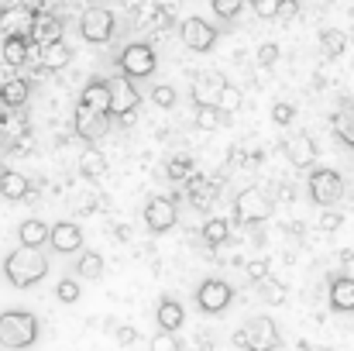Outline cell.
Listing matches in <instances>:
<instances>
[{
  "instance_id": "6da1fadb",
  "label": "cell",
  "mask_w": 354,
  "mask_h": 351,
  "mask_svg": "<svg viewBox=\"0 0 354 351\" xmlns=\"http://www.w3.org/2000/svg\"><path fill=\"white\" fill-rule=\"evenodd\" d=\"M3 279L14 286V289H31V286H38L45 276H48V258L38 251V248H28V244H21V248H14L7 258H3Z\"/></svg>"
},
{
  "instance_id": "7a4b0ae2",
  "label": "cell",
  "mask_w": 354,
  "mask_h": 351,
  "mask_svg": "<svg viewBox=\"0 0 354 351\" xmlns=\"http://www.w3.org/2000/svg\"><path fill=\"white\" fill-rule=\"evenodd\" d=\"M41 334V324L31 310H0V348L7 351H24L31 348Z\"/></svg>"
},
{
  "instance_id": "3957f363",
  "label": "cell",
  "mask_w": 354,
  "mask_h": 351,
  "mask_svg": "<svg viewBox=\"0 0 354 351\" xmlns=\"http://www.w3.org/2000/svg\"><path fill=\"white\" fill-rule=\"evenodd\" d=\"M231 341H234L241 351H248V348L275 351L282 345V334H279V327H275L272 317H254V321H248L244 327H237Z\"/></svg>"
},
{
  "instance_id": "277c9868",
  "label": "cell",
  "mask_w": 354,
  "mask_h": 351,
  "mask_svg": "<svg viewBox=\"0 0 354 351\" xmlns=\"http://www.w3.org/2000/svg\"><path fill=\"white\" fill-rule=\"evenodd\" d=\"M306 190H310V200H313L317 207H337V204H341V197H344V179H341V172H337V169L320 165V169H313V172H310Z\"/></svg>"
},
{
  "instance_id": "5b68a950",
  "label": "cell",
  "mask_w": 354,
  "mask_h": 351,
  "mask_svg": "<svg viewBox=\"0 0 354 351\" xmlns=\"http://www.w3.org/2000/svg\"><path fill=\"white\" fill-rule=\"evenodd\" d=\"M118 66H120L124 76H131V80H145V76H151V73L158 69V55H155L151 45H145V42H131V45L118 55Z\"/></svg>"
},
{
  "instance_id": "8992f818",
  "label": "cell",
  "mask_w": 354,
  "mask_h": 351,
  "mask_svg": "<svg viewBox=\"0 0 354 351\" xmlns=\"http://www.w3.org/2000/svg\"><path fill=\"white\" fill-rule=\"evenodd\" d=\"M231 303H234V286H231V282L210 276V279H203V282L196 286V307H200L203 314L217 317V314H224Z\"/></svg>"
},
{
  "instance_id": "52a82bcc",
  "label": "cell",
  "mask_w": 354,
  "mask_h": 351,
  "mask_svg": "<svg viewBox=\"0 0 354 351\" xmlns=\"http://www.w3.org/2000/svg\"><path fill=\"white\" fill-rule=\"evenodd\" d=\"M114 31H118V21H114V14H111L107 7H90V10H83V17H80V35H83L90 45H107V42L114 38Z\"/></svg>"
},
{
  "instance_id": "ba28073f",
  "label": "cell",
  "mask_w": 354,
  "mask_h": 351,
  "mask_svg": "<svg viewBox=\"0 0 354 351\" xmlns=\"http://www.w3.org/2000/svg\"><path fill=\"white\" fill-rule=\"evenodd\" d=\"M234 217L241 224H261L272 217V200L261 190H241L234 200Z\"/></svg>"
},
{
  "instance_id": "9c48e42d",
  "label": "cell",
  "mask_w": 354,
  "mask_h": 351,
  "mask_svg": "<svg viewBox=\"0 0 354 351\" xmlns=\"http://www.w3.org/2000/svg\"><path fill=\"white\" fill-rule=\"evenodd\" d=\"M176 221H179V210H176V200H169V197H151L148 204H145V228L151 234H165L176 228Z\"/></svg>"
},
{
  "instance_id": "30bf717a",
  "label": "cell",
  "mask_w": 354,
  "mask_h": 351,
  "mask_svg": "<svg viewBox=\"0 0 354 351\" xmlns=\"http://www.w3.org/2000/svg\"><path fill=\"white\" fill-rule=\"evenodd\" d=\"M179 35H183V45L193 48V52H210L217 45V28L210 21H203V17H186Z\"/></svg>"
},
{
  "instance_id": "8fae6325",
  "label": "cell",
  "mask_w": 354,
  "mask_h": 351,
  "mask_svg": "<svg viewBox=\"0 0 354 351\" xmlns=\"http://www.w3.org/2000/svg\"><path fill=\"white\" fill-rule=\"evenodd\" d=\"M73 127H76V134H80L83 141H97V138H104V134L111 131V114L80 104V107H76V117H73Z\"/></svg>"
},
{
  "instance_id": "7c38bea8",
  "label": "cell",
  "mask_w": 354,
  "mask_h": 351,
  "mask_svg": "<svg viewBox=\"0 0 354 351\" xmlns=\"http://www.w3.org/2000/svg\"><path fill=\"white\" fill-rule=\"evenodd\" d=\"M48 244H52L59 255H76V251L83 248V228H80L76 221H55Z\"/></svg>"
},
{
  "instance_id": "4fadbf2b",
  "label": "cell",
  "mask_w": 354,
  "mask_h": 351,
  "mask_svg": "<svg viewBox=\"0 0 354 351\" xmlns=\"http://www.w3.org/2000/svg\"><path fill=\"white\" fill-rule=\"evenodd\" d=\"M80 104H83V107H93V111H104V114H114V87H111L107 80L93 76V80L83 87Z\"/></svg>"
},
{
  "instance_id": "5bb4252c",
  "label": "cell",
  "mask_w": 354,
  "mask_h": 351,
  "mask_svg": "<svg viewBox=\"0 0 354 351\" xmlns=\"http://www.w3.org/2000/svg\"><path fill=\"white\" fill-rule=\"evenodd\" d=\"M138 107H141V93L134 90L131 76H120L118 87H114V114H118L124 124H131Z\"/></svg>"
},
{
  "instance_id": "9a60e30c",
  "label": "cell",
  "mask_w": 354,
  "mask_h": 351,
  "mask_svg": "<svg viewBox=\"0 0 354 351\" xmlns=\"http://www.w3.org/2000/svg\"><path fill=\"white\" fill-rule=\"evenodd\" d=\"M224 76L221 73H214V69H207V73H200L196 76V83H193V100H196V107L200 104H217V93L224 90Z\"/></svg>"
},
{
  "instance_id": "2e32d148",
  "label": "cell",
  "mask_w": 354,
  "mask_h": 351,
  "mask_svg": "<svg viewBox=\"0 0 354 351\" xmlns=\"http://www.w3.org/2000/svg\"><path fill=\"white\" fill-rule=\"evenodd\" d=\"M286 159H289L292 165H299V169L313 165V159H317L313 138H310V134H292V138L286 141Z\"/></svg>"
},
{
  "instance_id": "e0dca14e",
  "label": "cell",
  "mask_w": 354,
  "mask_h": 351,
  "mask_svg": "<svg viewBox=\"0 0 354 351\" xmlns=\"http://www.w3.org/2000/svg\"><path fill=\"white\" fill-rule=\"evenodd\" d=\"M155 321H158V331H179L183 321H186V310L176 296H162L158 310H155Z\"/></svg>"
},
{
  "instance_id": "ac0fdd59",
  "label": "cell",
  "mask_w": 354,
  "mask_h": 351,
  "mask_svg": "<svg viewBox=\"0 0 354 351\" xmlns=\"http://www.w3.org/2000/svg\"><path fill=\"white\" fill-rule=\"evenodd\" d=\"M35 21H38V14H31L28 7H10L7 14H0V24H3V31L7 35H31L35 31Z\"/></svg>"
},
{
  "instance_id": "d6986e66",
  "label": "cell",
  "mask_w": 354,
  "mask_h": 351,
  "mask_svg": "<svg viewBox=\"0 0 354 351\" xmlns=\"http://www.w3.org/2000/svg\"><path fill=\"white\" fill-rule=\"evenodd\" d=\"M0 197H3V200H28V197H31V179H28L24 172L3 169V172H0Z\"/></svg>"
},
{
  "instance_id": "ffe728a7",
  "label": "cell",
  "mask_w": 354,
  "mask_h": 351,
  "mask_svg": "<svg viewBox=\"0 0 354 351\" xmlns=\"http://www.w3.org/2000/svg\"><path fill=\"white\" fill-rule=\"evenodd\" d=\"M330 307L337 314H354V279L351 276H337L330 282Z\"/></svg>"
},
{
  "instance_id": "44dd1931",
  "label": "cell",
  "mask_w": 354,
  "mask_h": 351,
  "mask_svg": "<svg viewBox=\"0 0 354 351\" xmlns=\"http://www.w3.org/2000/svg\"><path fill=\"white\" fill-rule=\"evenodd\" d=\"M31 38H35L41 48H45V45H55V42H62V21H59L55 14H38Z\"/></svg>"
},
{
  "instance_id": "7402d4cb",
  "label": "cell",
  "mask_w": 354,
  "mask_h": 351,
  "mask_svg": "<svg viewBox=\"0 0 354 351\" xmlns=\"http://www.w3.org/2000/svg\"><path fill=\"white\" fill-rule=\"evenodd\" d=\"M28 97H31V83H28V80H7V83H0V100H3L7 111L24 107Z\"/></svg>"
},
{
  "instance_id": "603a6c76",
  "label": "cell",
  "mask_w": 354,
  "mask_h": 351,
  "mask_svg": "<svg viewBox=\"0 0 354 351\" xmlns=\"http://www.w3.org/2000/svg\"><path fill=\"white\" fill-rule=\"evenodd\" d=\"M48 237H52V224H45V221H24L21 228H17V241L21 244H28V248H41V244H48Z\"/></svg>"
},
{
  "instance_id": "cb8c5ba5",
  "label": "cell",
  "mask_w": 354,
  "mask_h": 351,
  "mask_svg": "<svg viewBox=\"0 0 354 351\" xmlns=\"http://www.w3.org/2000/svg\"><path fill=\"white\" fill-rule=\"evenodd\" d=\"M28 38L24 35H7V42H3V48H0V59L7 62V66H24V59H28Z\"/></svg>"
},
{
  "instance_id": "d4e9b609",
  "label": "cell",
  "mask_w": 354,
  "mask_h": 351,
  "mask_svg": "<svg viewBox=\"0 0 354 351\" xmlns=\"http://www.w3.org/2000/svg\"><path fill=\"white\" fill-rule=\"evenodd\" d=\"M344 48H348V35H344L341 28H324V31H320V52H324L327 59L344 55Z\"/></svg>"
},
{
  "instance_id": "484cf974",
  "label": "cell",
  "mask_w": 354,
  "mask_h": 351,
  "mask_svg": "<svg viewBox=\"0 0 354 351\" xmlns=\"http://www.w3.org/2000/svg\"><path fill=\"white\" fill-rule=\"evenodd\" d=\"M69 55H73V52H69V45H66V42L45 45V48H41V66H45L48 73H55V69H62V66L69 62Z\"/></svg>"
},
{
  "instance_id": "4316f807",
  "label": "cell",
  "mask_w": 354,
  "mask_h": 351,
  "mask_svg": "<svg viewBox=\"0 0 354 351\" xmlns=\"http://www.w3.org/2000/svg\"><path fill=\"white\" fill-rule=\"evenodd\" d=\"M76 276L80 279H100L104 276V255L100 251H83L76 262Z\"/></svg>"
},
{
  "instance_id": "83f0119b",
  "label": "cell",
  "mask_w": 354,
  "mask_h": 351,
  "mask_svg": "<svg viewBox=\"0 0 354 351\" xmlns=\"http://www.w3.org/2000/svg\"><path fill=\"white\" fill-rule=\"evenodd\" d=\"M80 172H83L86 179H100V176L107 172V159H104L97 148H90V152L80 155Z\"/></svg>"
},
{
  "instance_id": "f1b7e54d",
  "label": "cell",
  "mask_w": 354,
  "mask_h": 351,
  "mask_svg": "<svg viewBox=\"0 0 354 351\" xmlns=\"http://www.w3.org/2000/svg\"><path fill=\"white\" fill-rule=\"evenodd\" d=\"M227 237H231L227 221H221V217H210V221L203 224V241H207L210 248H221V244H227Z\"/></svg>"
},
{
  "instance_id": "f546056e",
  "label": "cell",
  "mask_w": 354,
  "mask_h": 351,
  "mask_svg": "<svg viewBox=\"0 0 354 351\" xmlns=\"http://www.w3.org/2000/svg\"><path fill=\"white\" fill-rule=\"evenodd\" d=\"M224 120H227V114H224L217 104H200V107H196V124H200L203 131H217Z\"/></svg>"
},
{
  "instance_id": "4dcf8cb0",
  "label": "cell",
  "mask_w": 354,
  "mask_h": 351,
  "mask_svg": "<svg viewBox=\"0 0 354 351\" xmlns=\"http://www.w3.org/2000/svg\"><path fill=\"white\" fill-rule=\"evenodd\" d=\"M169 179H176V183H186V179H193L196 176V165H193V159L189 155H176V159H169Z\"/></svg>"
},
{
  "instance_id": "1f68e13d",
  "label": "cell",
  "mask_w": 354,
  "mask_h": 351,
  "mask_svg": "<svg viewBox=\"0 0 354 351\" xmlns=\"http://www.w3.org/2000/svg\"><path fill=\"white\" fill-rule=\"evenodd\" d=\"M334 127H337V138L354 145V104H344L337 117H334Z\"/></svg>"
},
{
  "instance_id": "d6a6232c",
  "label": "cell",
  "mask_w": 354,
  "mask_h": 351,
  "mask_svg": "<svg viewBox=\"0 0 354 351\" xmlns=\"http://www.w3.org/2000/svg\"><path fill=\"white\" fill-rule=\"evenodd\" d=\"M241 104H244L241 87H234V83H224V90L217 93V107H221L224 114H234V111H241Z\"/></svg>"
},
{
  "instance_id": "836d02e7",
  "label": "cell",
  "mask_w": 354,
  "mask_h": 351,
  "mask_svg": "<svg viewBox=\"0 0 354 351\" xmlns=\"http://www.w3.org/2000/svg\"><path fill=\"white\" fill-rule=\"evenodd\" d=\"M55 296H59V303H80V296H83V286H80V279H59V286H55Z\"/></svg>"
},
{
  "instance_id": "e575fe53",
  "label": "cell",
  "mask_w": 354,
  "mask_h": 351,
  "mask_svg": "<svg viewBox=\"0 0 354 351\" xmlns=\"http://www.w3.org/2000/svg\"><path fill=\"white\" fill-rule=\"evenodd\" d=\"M151 104L162 107V111H169V107L176 104V87H172V83H155V87H151Z\"/></svg>"
},
{
  "instance_id": "d590c367",
  "label": "cell",
  "mask_w": 354,
  "mask_h": 351,
  "mask_svg": "<svg viewBox=\"0 0 354 351\" xmlns=\"http://www.w3.org/2000/svg\"><path fill=\"white\" fill-rule=\"evenodd\" d=\"M244 3H248V0H210V7H214V14H217L221 21H234Z\"/></svg>"
},
{
  "instance_id": "8d00e7d4",
  "label": "cell",
  "mask_w": 354,
  "mask_h": 351,
  "mask_svg": "<svg viewBox=\"0 0 354 351\" xmlns=\"http://www.w3.org/2000/svg\"><path fill=\"white\" fill-rule=\"evenodd\" d=\"M279 55H282V48H279L275 42H265V45H258L254 62H258V66H275V62H279Z\"/></svg>"
},
{
  "instance_id": "74e56055",
  "label": "cell",
  "mask_w": 354,
  "mask_h": 351,
  "mask_svg": "<svg viewBox=\"0 0 354 351\" xmlns=\"http://www.w3.org/2000/svg\"><path fill=\"white\" fill-rule=\"evenodd\" d=\"M151 351H183L176 331H158V334L151 338Z\"/></svg>"
},
{
  "instance_id": "f35d334b",
  "label": "cell",
  "mask_w": 354,
  "mask_h": 351,
  "mask_svg": "<svg viewBox=\"0 0 354 351\" xmlns=\"http://www.w3.org/2000/svg\"><path fill=\"white\" fill-rule=\"evenodd\" d=\"M251 7H254V14L258 17H265V21H272V17H279V7H282V0H248Z\"/></svg>"
},
{
  "instance_id": "ab89813d",
  "label": "cell",
  "mask_w": 354,
  "mask_h": 351,
  "mask_svg": "<svg viewBox=\"0 0 354 351\" xmlns=\"http://www.w3.org/2000/svg\"><path fill=\"white\" fill-rule=\"evenodd\" d=\"M258 293H261V300H265V303H282V286H279L275 279H261Z\"/></svg>"
},
{
  "instance_id": "60d3db41",
  "label": "cell",
  "mask_w": 354,
  "mask_h": 351,
  "mask_svg": "<svg viewBox=\"0 0 354 351\" xmlns=\"http://www.w3.org/2000/svg\"><path fill=\"white\" fill-rule=\"evenodd\" d=\"M210 200H214V193H210L203 183H200V186H196V183L189 186V204H193V207H210Z\"/></svg>"
},
{
  "instance_id": "b9f144b4",
  "label": "cell",
  "mask_w": 354,
  "mask_h": 351,
  "mask_svg": "<svg viewBox=\"0 0 354 351\" xmlns=\"http://www.w3.org/2000/svg\"><path fill=\"white\" fill-rule=\"evenodd\" d=\"M292 117H296V107H292V104H282V100H279V104L272 107V120H275V124H292Z\"/></svg>"
},
{
  "instance_id": "7bdbcfd3",
  "label": "cell",
  "mask_w": 354,
  "mask_h": 351,
  "mask_svg": "<svg viewBox=\"0 0 354 351\" xmlns=\"http://www.w3.org/2000/svg\"><path fill=\"white\" fill-rule=\"evenodd\" d=\"M337 228H341V214L330 210V207H324V214H320V231H337Z\"/></svg>"
},
{
  "instance_id": "ee69618b",
  "label": "cell",
  "mask_w": 354,
  "mask_h": 351,
  "mask_svg": "<svg viewBox=\"0 0 354 351\" xmlns=\"http://www.w3.org/2000/svg\"><path fill=\"white\" fill-rule=\"evenodd\" d=\"M114 338H118V345H124V348H127V345H134V341H138V331H134L131 324H124V327H118V331H114Z\"/></svg>"
},
{
  "instance_id": "f6af8a7d",
  "label": "cell",
  "mask_w": 354,
  "mask_h": 351,
  "mask_svg": "<svg viewBox=\"0 0 354 351\" xmlns=\"http://www.w3.org/2000/svg\"><path fill=\"white\" fill-rule=\"evenodd\" d=\"M265 272H268V265H265V262H254V265H248V276H251V282H261V279H268Z\"/></svg>"
},
{
  "instance_id": "bcb514c9",
  "label": "cell",
  "mask_w": 354,
  "mask_h": 351,
  "mask_svg": "<svg viewBox=\"0 0 354 351\" xmlns=\"http://www.w3.org/2000/svg\"><path fill=\"white\" fill-rule=\"evenodd\" d=\"M296 7H299V0H282L279 14H282V17H292V14H296Z\"/></svg>"
},
{
  "instance_id": "7dc6e473",
  "label": "cell",
  "mask_w": 354,
  "mask_h": 351,
  "mask_svg": "<svg viewBox=\"0 0 354 351\" xmlns=\"http://www.w3.org/2000/svg\"><path fill=\"white\" fill-rule=\"evenodd\" d=\"M310 351H330V348H310Z\"/></svg>"
},
{
  "instance_id": "c3c4849f",
  "label": "cell",
  "mask_w": 354,
  "mask_h": 351,
  "mask_svg": "<svg viewBox=\"0 0 354 351\" xmlns=\"http://www.w3.org/2000/svg\"><path fill=\"white\" fill-rule=\"evenodd\" d=\"M0 286H3V272H0Z\"/></svg>"
},
{
  "instance_id": "681fc988",
  "label": "cell",
  "mask_w": 354,
  "mask_h": 351,
  "mask_svg": "<svg viewBox=\"0 0 354 351\" xmlns=\"http://www.w3.org/2000/svg\"><path fill=\"white\" fill-rule=\"evenodd\" d=\"M248 351H261V348H248Z\"/></svg>"
},
{
  "instance_id": "f907efd6",
  "label": "cell",
  "mask_w": 354,
  "mask_h": 351,
  "mask_svg": "<svg viewBox=\"0 0 354 351\" xmlns=\"http://www.w3.org/2000/svg\"><path fill=\"white\" fill-rule=\"evenodd\" d=\"M0 31H3V24H0Z\"/></svg>"
},
{
  "instance_id": "816d5d0a",
  "label": "cell",
  "mask_w": 354,
  "mask_h": 351,
  "mask_svg": "<svg viewBox=\"0 0 354 351\" xmlns=\"http://www.w3.org/2000/svg\"><path fill=\"white\" fill-rule=\"evenodd\" d=\"M0 172H3V169H0Z\"/></svg>"
},
{
  "instance_id": "f5cc1de1",
  "label": "cell",
  "mask_w": 354,
  "mask_h": 351,
  "mask_svg": "<svg viewBox=\"0 0 354 351\" xmlns=\"http://www.w3.org/2000/svg\"><path fill=\"white\" fill-rule=\"evenodd\" d=\"M351 148H354V145H351Z\"/></svg>"
}]
</instances>
